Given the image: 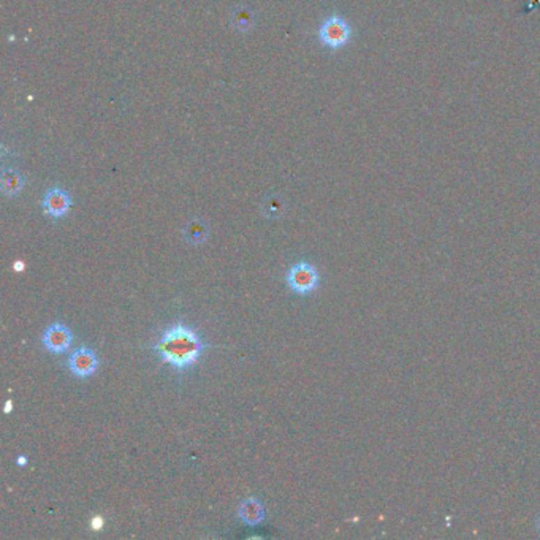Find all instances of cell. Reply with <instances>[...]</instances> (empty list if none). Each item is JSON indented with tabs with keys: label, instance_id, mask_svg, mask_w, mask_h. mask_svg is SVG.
I'll return each mask as SVG.
<instances>
[{
	"label": "cell",
	"instance_id": "cell-8",
	"mask_svg": "<svg viewBox=\"0 0 540 540\" xmlns=\"http://www.w3.org/2000/svg\"><path fill=\"white\" fill-rule=\"evenodd\" d=\"M183 238L189 246L200 247L208 241L209 226L203 219H192L183 229Z\"/></svg>",
	"mask_w": 540,
	"mask_h": 540
},
{
	"label": "cell",
	"instance_id": "cell-2",
	"mask_svg": "<svg viewBox=\"0 0 540 540\" xmlns=\"http://www.w3.org/2000/svg\"><path fill=\"white\" fill-rule=\"evenodd\" d=\"M318 40L327 48L338 51L346 48L352 38V27L339 15H331L318 27Z\"/></svg>",
	"mask_w": 540,
	"mask_h": 540
},
{
	"label": "cell",
	"instance_id": "cell-3",
	"mask_svg": "<svg viewBox=\"0 0 540 540\" xmlns=\"http://www.w3.org/2000/svg\"><path fill=\"white\" fill-rule=\"evenodd\" d=\"M286 281L293 293L307 296L317 290L318 284H321V276H318V271L314 265L307 263V261H298L288 268Z\"/></svg>",
	"mask_w": 540,
	"mask_h": 540
},
{
	"label": "cell",
	"instance_id": "cell-11",
	"mask_svg": "<svg viewBox=\"0 0 540 540\" xmlns=\"http://www.w3.org/2000/svg\"><path fill=\"white\" fill-rule=\"evenodd\" d=\"M286 213V201L279 194H271L261 203V214L266 219H281Z\"/></svg>",
	"mask_w": 540,
	"mask_h": 540
},
{
	"label": "cell",
	"instance_id": "cell-14",
	"mask_svg": "<svg viewBox=\"0 0 540 540\" xmlns=\"http://www.w3.org/2000/svg\"><path fill=\"white\" fill-rule=\"evenodd\" d=\"M10 410H11V401L8 399V401H7V406H5V414H8Z\"/></svg>",
	"mask_w": 540,
	"mask_h": 540
},
{
	"label": "cell",
	"instance_id": "cell-9",
	"mask_svg": "<svg viewBox=\"0 0 540 540\" xmlns=\"http://www.w3.org/2000/svg\"><path fill=\"white\" fill-rule=\"evenodd\" d=\"M230 24L238 32H249L257 24V17L249 7H238L231 11Z\"/></svg>",
	"mask_w": 540,
	"mask_h": 540
},
{
	"label": "cell",
	"instance_id": "cell-5",
	"mask_svg": "<svg viewBox=\"0 0 540 540\" xmlns=\"http://www.w3.org/2000/svg\"><path fill=\"white\" fill-rule=\"evenodd\" d=\"M42 344L52 355H62L73 344V333L65 323L54 322L46 327L42 334Z\"/></svg>",
	"mask_w": 540,
	"mask_h": 540
},
{
	"label": "cell",
	"instance_id": "cell-7",
	"mask_svg": "<svg viewBox=\"0 0 540 540\" xmlns=\"http://www.w3.org/2000/svg\"><path fill=\"white\" fill-rule=\"evenodd\" d=\"M238 520L246 526H259L266 520V510L263 502L257 497H247L238 505Z\"/></svg>",
	"mask_w": 540,
	"mask_h": 540
},
{
	"label": "cell",
	"instance_id": "cell-1",
	"mask_svg": "<svg viewBox=\"0 0 540 540\" xmlns=\"http://www.w3.org/2000/svg\"><path fill=\"white\" fill-rule=\"evenodd\" d=\"M151 350L162 363L170 366L174 373L184 374L199 364L206 350V344L195 328L178 321L162 331Z\"/></svg>",
	"mask_w": 540,
	"mask_h": 540
},
{
	"label": "cell",
	"instance_id": "cell-12",
	"mask_svg": "<svg viewBox=\"0 0 540 540\" xmlns=\"http://www.w3.org/2000/svg\"><path fill=\"white\" fill-rule=\"evenodd\" d=\"M16 464H17V468H26L29 464V458L26 455L16 456Z\"/></svg>",
	"mask_w": 540,
	"mask_h": 540
},
{
	"label": "cell",
	"instance_id": "cell-13",
	"mask_svg": "<svg viewBox=\"0 0 540 540\" xmlns=\"http://www.w3.org/2000/svg\"><path fill=\"white\" fill-rule=\"evenodd\" d=\"M13 270H15L16 272L24 271V270H26V263H24V261L17 260V261H15V263H13Z\"/></svg>",
	"mask_w": 540,
	"mask_h": 540
},
{
	"label": "cell",
	"instance_id": "cell-10",
	"mask_svg": "<svg viewBox=\"0 0 540 540\" xmlns=\"http://www.w3.org/2000/svg\"><path fill=\"white\" fill-rule=\"evenodd\" d=\"M26 179L20 171L8 168L2 173V181H0V187H2L3 195L7 196H16L20 192L24 189Z\"/></svg>",
	"mask_w": 540,
	"mask_h": 540
},
{
	"label": "cell",
	"instance_id": "cell-15",
	"mask_svg": "<svg viewBox=\"0 0 540 540\" xmlns=\"http://www.w3.org/2000/svg\"><path fill=\"white\" fill-rule=\"evenodd\" d=\"M536 527H537V532L540 534V515L537 516V521H536Z\"/></svg>",
	"mask_w": 540,
	"mask_h": 540
},
{
	"label": "cell",
	"instance_id": "cell-6",
	"mask_svg": "<svg viewBox=\"0 0 540 540\" xmlns=\"http://www.w3.org/2000/svg\"><path fill=\"white\" fill-rule=\"evenodd\" d=\"M43 211L52 219L65 217L72 208V196L62 187H52L46 192L42 200Z\"/></svg>",
	"mask_w": 540,
	"mask_h": 540
},
{
	"label": "cell",
	"instance_id": "cell-4",
	"mask_svg": "<svg viewBox=\"0 0 540 540\" xmlns=\"http://www.w3.org/2000/svg\"><path fill=\"white\" fill-rule=\"evenodd\" d=\"M67 366L70 373L75 377H78V379H87V377H92L97 373L100 362H98L97 353L92 350L91 347L81 346L70 353Z\"/></svg>",
	"mask_w": 540,
	"mask_h": 540
}]
</instances>
